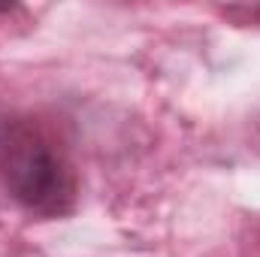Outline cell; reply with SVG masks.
Returning <instances> with one entry per match:
<instances>
[{
    "label": "cell",
    "instance_id": "obj_2",
    "mask_svg": "<svg viewBox=\"0 0 260 257\" xmlns=\"http://www.w3.org/2000/svg\"><path fill=\"white\" fill-rule=\"evenodd\" d=\"M221 12L239 24H257L260 27V3H254V6H224Z\"/></svg>",
    "mask_w": 260,
    "mask_h": 257
},
{
    "label": "cell",
    "instance_id": "obj_1",
    "mask_svg": "<svg viewBox=\"0 0 260 257\" xmlns=\"http://www.w3.org/2000/svg\"><path fill=\"white\" fill-rule=\"evenodd\" d=\"M0 185L37 218H64L79 200V179L67 151L30 118L0 127Z\"/></svg>",
    "mask_w": 260,
    "mask_h": 257
},
{
    "label": "cell",
    "instance_id": "obj_3",
    "mask_svg": "<svg viewBox=\"0 0 260 257\" xmlns=\"http://www.w3.org/2000/svg\"><path fill=\"white\" fill-rule=\"evenodd\" d=\"M9 9H15L12 3H0V12H9Z\"/></svg>",
    "mask_w": 260,
    "mask_h": 257
}]
</instances>
